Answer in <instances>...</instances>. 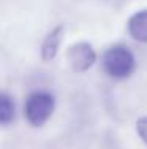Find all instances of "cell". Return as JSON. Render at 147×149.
<instances>
[{
  "label": "cell",
  "mask_w": 147,
  "mask_h": 149,
  "mask_svg": "<svg viewBox=\"0 0 147 149\" xmlns=\"http://www.w3.org/2000/svg\"><path fill=\"white\" fill-rule=\"evenodd\" d=\"M103 68L114 79H127L136 70V59L125 46H112L103 56Z\"/></svg>",
  "instance_id": "cell-1"
},
{
  "label": "cell",
  "mask_w": 147,
  "mask_h": 149,
  "mask_svg": "<svg viewBox=\"0 0 147 149\" xmlns=\"http://www.w3.org/2000/svg\"><path fill=\"white\" fill-rule=\"evenodd\" d=\"M55 100L49 92L38 91L29 95L26 102V118L32 125L40 127L52 116Z\"/></svg>",
  "instance_id": "cell-2"
},
{
  "label": "cell",
  "mask_w": 147,
  "mask_h": 149,
  "mask_svg": "<svg viewBox=\"0 0 147 149\" xmlns=\"http://www.w3.org/2000/svg\"><path fill=\"white\" fill-rule=\"evenodd\" d=\"M68 62L75 72H87L97 60V52L92 48V45L87 41H79L70 46L66 52Z\"/></svg>",
  "instance_id": "cell-3"
},
{
  "label": "cell",
  "mask_w": 147,
  "mask_h": 149,
  "mask_svg": "<svg viewBox=\"0 0 147 149\" xmlns=\"http://www.w3.org/2000/svg\"><path fill=\"white\" fill-rule=\"evenodd\" d=\"M128 32L139 43H147V10L135 13L128 21Z\"/></svg>",
  "instance_id": "cell-4"
},
{
  "label": "cell",
  "mask_w": 147,
  "mask_h": 149,
  "mask_svg": "<svg viewBox=\"0 0 147 149\" xmlns=\"http://www.w3.org/2000/svg\"><path fill=\"white\" fill-rule=\"evenodd\" d=\"M62 32H63V29H62V27H57V29H54L46 37V40H44V43H43V48H41V56H43L44 60H51V59L55 57L57 49H59V46H60Z\"/></svg>",
  "instance_id": "cell-5"
},
{
  "label": "cell",
  "mask_w": 147,
  "mask_h": 149,
  "mask_svg": "<svg viewBox=\"0 0 147 149\" xmlns=\"http://www.w3.org/2000/svg\"><path fill=\"white\" fill-rule=\"evenodd\" d=\"M14 114H16V108L13 98L6 94H0V125L10 124L14 119Z\"/></svg>",
  "instance_id": "cell-6"
},
{
  "label": "cell",
  "mask_w": 147,
  "mask_h": 149,
  "mask_svg": "<svg viewBox=\"0 0 147 149\" xmlns=\"http://www.w3.org/2000/svg\"><path fill=\"white\" fill-rule=\"evenodd\" d=\"M136 132L142 140V143L147 146V116H141L136 120Z\"/></svg>",
  "instance_id": "cell-7"
}]
</instances>
